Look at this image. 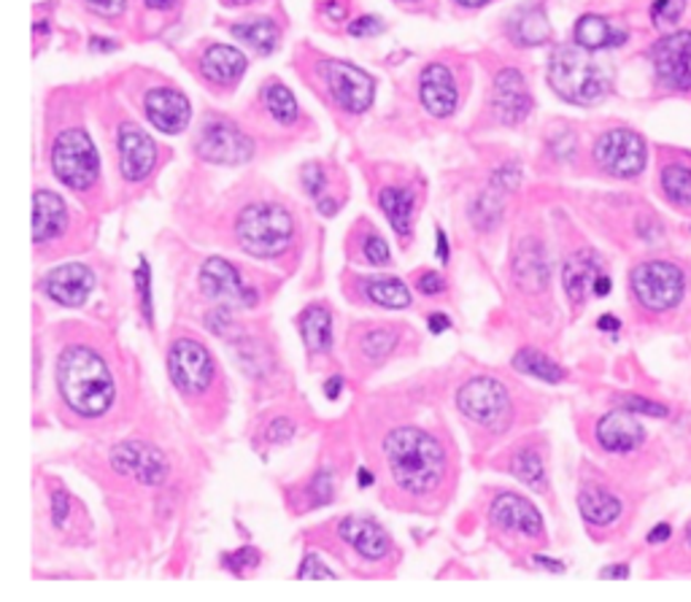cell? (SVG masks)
<instances>
[{"label":"cell","instance_id":"obj_23","mask_svg":"<svg viewBox=\"0 0 691 602\" xmlns=\"http://www.w3.org/2000/svg\"><path fill=\"white\" fill-rule=\"evenodd\" d=\"M602 276V265L600 257L595 252H578L565 263L562 271V282L565 292L572 303H583L589 295H595L597 282Z\"/></svg>","mask_w":691,"mask_h":602},{"label":"cell","instance_id":"obj_25","mask_svg":"<svg viewBox=\"0 0 691 602\" xmlns=\"http://www.w3.org/2000/svg\"><path fill=\"white\" fill-rule=\"evenodd\" d=\"M201 73L211 84H235L246 73L244 52H238L235 47H224V43H214L211 49H205L201 58Z\"/></svg>","mask_w":691,"mask_h":602},{"label":"cell","instance_id":"obj_46","mask_svg":"<svg viewBox=\"0 0 691 602\" xmlns=\"http://www.w3.org/2000/svg\"><path fill=\"white\" fill-rule=\"evenodd\" d=\"M124 3H128V0H87V6L103 17H116L124 9Z\"/></svg>","mask_w":691,"mask_h":602},{"label":"cell","instance_id":"obj_31","mask_svg":"<svg viewBox=\"0 0 691 602\" xmlns=\"http://www.w3.org/2000/svg\"><path fill=\"white\" fill-rule=\"evenodd\" d=\"M233 35L238 41L248 43V47L260 54H271L278 43L276 22L267 20V17H263V20H248V22L233 24Z\"/></svg>","mask_w":691,"mask_h":602},{"label":"cell","instance_id":"obj_60","mask_svg":"<svg viewBox=\"0 0 691 602\" xmlns=\"http://www.w3.org/2000/svg\"><path fill=\"white\" fill-rule=\"evenodd\" d=\"M689 543H691V527H689Z\"/></svg>","mask_w":691,"mask_h":602},{"label":"cell","instance_id":"obj_18","mask_svg":"<svg viewBox=\"0 0 691 602\" xmlns=\"http://www.w3.org/2000/svg\"><path fill=\"white\" fill-rule=\"evenodd\" d=\"M143 105H146L149 122H152L160 133L176 135L190 125V116H192L190 101H186L179 90H171V86L152 90L146 95V101H143Z\"/></svg>","mask_w":691,"mask_h":602},{"label":"cell","instance_id":"obj_32","mask_svg":"<svg viewBox=\"0 0 691 602\" xmlns=\"http://www.w3.org/2000/svg\"><path fill=\"white\" fill-rule=\"evenodd\" d=\"M514 365H516V370H521V374L540 378V381H546V384H559L565 378V370L559 368L551 357H546V354H540L538 349H521L514 357Z\"/></svg>","mask_w":691,"mask_h":602},{"label":"cell","instance_id":"obj_29","mask_svg":"<svg viewBox=\"0 0 691 602\" xmlns=\"http://www.w3.org/2000/svg\"><path fill=\"white\" fill-rule=\"evenodd\" d=\"M378 203H382L392 229H395L397 235H403V238L410 235V229H414V195H410V190L406 187L382 190Z\"/></svg>","mask_w":691,"mask_h":602},{"label":"cell","instance_id":"obj_56","mask_svg":"<svg viewBox=\"0 0 691 602\" xmlns=\"http://www.w3.org/2000/svg\"><path fill=\"white\" fill-rule=\"evenodd\" d=\"M173 3L176 0H146V6H152V9H171Z\"/></svg>","mask_w":691,"mask_h":602},{"label":"cell","instance_id":"obj_52","mask_svg":"<svg viewBox=\"0 0 691 602\" xmlns=\"http://www.w3.org/2000/svg\"><path fill=\"white\" fill-rule=\"evenodd\" d=\"M600 575L602 579H627V575H630V570L627 568H606Z\"/></svg>","mask_w":691,"mask_h":602},{"label":"cell","instance_id":"obj_54","mask_svg":"<svg viewBox=\"0 0 691 602\" xmlns=\"http://www.w3.org/2000/svg\"><path fill=\"white\" fill-rule=\"evenodd\" d=\"M438 259H448V241H446V233L444 229H438Z\"/></svg>","mask_w":691,"mask_h":602},{"label":"cell","instance_id":"obj_19","mask_svg":"<svg viewBox=\"0 0 691 602\" xmlns=\"http://www.w3.org/2000/svg\"><path fill=\"white\" fill-rule=\"evenodd\" d=\"M92 287H95V276L87 265L79 263L62 265V268L49 273L43 282V292L60 306H82L92 295Z\"/></svg>","mask_w":691,"mask_h":602},{"label":"cell","instance_id":"obj_57","mask_svg":"<svg viewBox=\"0 0 691 602\" xmlns=\"http://www.w3.org/2000/svg\"><path fill=\"white\" fill-rule=\"evenodd\" d=\"M459 6H468V9H478V6L489 3V0H457Z\"/></svg>","mask_w":691,"mask_h":602},{"label":"cell","instance_id":"obj_43","mask_svg":"<svg viewBox=\"0 0 691 602\" xmlns=\"http://www.w3.org/2000/svg\"><path fill=\"white\" fill-rule=\"evenodd\" d=\"M297 579H335V573L316 557H305L301 570H297Z\"/></svg>","mask_w":691,"mask_h":602},{"label":"cell","instance_id":"obj_42","mask_svg":"<svg viewBox=\"0 0 691 602\" xmlns=\"http://www.w3.org/2000/svg\"><path fill=\"white\" fill-rule=\"evenodd\" d=\"M348 33L357 35V39H365V35H378L384 33V22L382 17H359L348 24Z\"/></svg>","mask_w":691,"mask_h":602},{"label":"cell","instance_id":"obj_45","mask_svg":"<svg viewBox=\"0 0 691 602\" xmlns=\"http://www.w3.org/2000/svg\"><path fill=\"white\" fill-rule=\"evenodd\" d=\"M624 411H632V414H649V416H664L668 414V408L659 406V402H651V400H643V397H624Z\"/></svg>","mask_w":691,"mask_h":602},{"label":"cell","instance_id":"obj_13","mask_svg":"<svg viewBox=\"0 0 691 602\" xmlns=\"http://www.w3.org/2000/svg\"><path fill=\"white\" fill-rule=\"evenodd\" d=\"M657 79L670 90H691V33H670L651 49Z\"/></svg>","mask_w":691,"mask_h":602},{"label":"cell","instance_id":"obj_59","mask_svg":"<svg viewBox=\"0 0 691 602\" xmlns=\"http://www.w3.org/2000/svg\"><path fill=\"white\" fill-rule=\"evenodd\" d=\"M227 3H252V0H227Z\"/></svg>","mask_w":691,"mask_h":602},{"label":"cell","instance_id":"obj_37","mask_svg":"<svg viewBox=\"0 0 691 602\" xmlns=\"http://www.w3.org/2000/svg\"><path fill=\"white\" fill-rule=\"evenodd\" d=\"M662 190L672 203H691V167L668 165L662 173Z\"/></svg>","mask_w":691,"mask_h":602},{"label":"cell","instance_id":"obj_14","mask_svg":"<svg viewBox=\"0 0 691 602\" xmlns=\"http://www.w3.org/2000/svg\"><path fill=\"white\" fill-rule=\"evenodd\" d=\"M338 535L344 543L352 545L367 562L387 560L392 551V538L373 517H348L341 519Z\"/></svg>","mask_w":691,"mask_h":602},{"label":"cell","instance_id":"obj_17","mask_svg":"<svg viewBox=\"0 0 691 602\" xmlns=\"http://www.w3.org/2000/svg\"><path fill=\"white\" fill-rule=\"evenodd\" d=\"M495 111L500 116L502 125H519L527 120V114L532 111V98H529L527 82L519 71L506 68V71L497 73L495 79Z\"/></svg>","mask_w":691,"mask_h":602},{"label":"cell","instance_id":"obj_44","mask_svg":"<svg viewBox=\"0 0 691 602\" xmlns=\"http://www.w3.org/2000/svg\"><path fill=\"white\" fill-rule=\"evenodd\" d=\"M416 289L425 292V295H440V292L446 289V282L440 273L435 271H421L419 276H416Z\"/></svg>","mask_w":691,"mask_h":602},{"label":"cell","instance_id":"obj_39","mask_svg":"<svg viewBox=\"0 0 691 602\" xmlns=\"http://www.w3.org/2000/svg\"><path fill=\"white\" fill-rule=\"evenodd\" d=\"M687 11V0H653L651 17L657 24H675Z\"/></svg>","mask_w":691,"mask_h":602},{"label":"cell","instance_id":"obj_34","mask_svg":"<svg viewBox=\"0 0 691 602\" xmlns=\"http://www.w3.org/2000/svg\"><path fill=\"white\" fill-rule=\"evenodd\" d=\"M510 473H514L519 481H525L527 487L532 489H543L546 487V468H543V457L538 455L535 449H521L510 457Z\"/></svg>","mask_w":691,"mask_h":602},{"label":"cell","instance_id":"obj_53","mask_svg":"<svg viewBox=\"0 0 691 602\" xmlns=\"http://www.w3.org/2000/svg\"><path fill=\"white\" fill-rule=\"evenodd\" d=\"M535 562L543 564V568L553 570V573H562V570H565V564H562V562H557V560H546V557H535Z\"/></svg>","mask_w":691,"mask_h":602},{"label":"cell","instance_id":"obj_22","mask_svg":"<svg viewBox=\"0 0 691 602\" xmlns=\"http://www.w3.org/2000/svg\"><path fill=\"white\" fill-rule=\"evenodd\" d=\"M597 440L606 451L627 455L643 443V427L634 419L632 411H610L597 425Z\"/></svg>","mask_w":691,"mask_h":602},{"label":"cell","instance_id":"obj_27","mask_svg":"<svg viewBox=\"0 0 691 602\" xmlns=\"http://www.w3.org/2000/svg\"><path fill=\"white\" fill-rule=\"evenodd\" d=\"M627 41L624 30L613 28L606 17H595L587 14L581 17L576 24V43L587 52H600V49L608 47H621Z\"/></svg>","mask_w":691,"mask_h":602},{"label":"cell","instance_id":"obj_6","mask_svg":"<svg viewBox=\"0 0 691 602\" xmlns=\"http://www.w3.org/2000/svg\"><path fill=\"white\" fill-rule=\"evenodd\" d=\"M683 289H687V282H683L681 268L670 263H643L632 271V292L638 297V303L649 312H670L681 303Z\"/></svg>","mask_w":691,"mask_h":602},{"label":"cell","instance_id":"obj_48","mask_svg":"<svg viewBox=\"0 0 691 602\" xmlns=\"http://www.w3.org/2000/svg\"><path fill=\"white\" fill-rule=\"evenodd\" d=\"M289 436H292V425L286 419H282V421H276V425L271 427V436H267V438H271V440H286Z\"/></svg>","mask_w":691,"mask_h":602},{"label":"cell","instance_id":"obj_58","mask_svg":"<svg viewBox=\"0 0 691 602\" xmlns=\"http://www.w3.org/2000/svg\"><path fill=\"white\" fill-rule=\"evenodd\" d=\"M359 483H363V487H370V483H373L370 473H365V470H363V473H359Z\"/></svg>","mask_w":691,"mask_h":602},{"label":"cell","instance_id":"obj_26","mask_svg":"<svg viewBox=\"0 0 691 602\" xmlns=\"http://www.w3.org/2000/svg\"><path fill=\"white\" fill-rule=\"evenodd\" d=\"M359 297L373 306L392 308V312H403L410 306V289L400 278L395 276H370V278H357Z\"/></svg>","mask_w":691,"mask_h":602},{"label":"cell","instance_id":"obj_38","mask_svg":"<svg viewBox=\"0 0 691 602\" xmlns=\"http://www.w3.org/2000/svg\"><path fill=\"white\" fill-rule=\"evenodd\" d=\"M357 244H359V254H363L365 263L376 265V268H384V265L392 263V252H389L387 241H384L373 227H367L365 233L359 235Z\"/></svg>","mask_w":691,"mask_h":602},{"label":"cell","instance_id":"obj_28","mask_svg":"<svg viewBox=\"0 0 691 602\" xmlns=\"http://www.w3.org/2000/svg\"><path fill=\"white\" fill-rule=\"evenodd\" d=\"M301 335L311 354H325L333 346V316L325 306H308L301 314Z\"/></svg>","mask_w":691,"mask_h":602},{"label":"cell","instance_id":"obj_20","mask_svg":"<svg viewBox=\"0 0 691 602\" xmlns=\"http://www.w3.org/2000/svg\"><path fill=\"white\" fill-rule=\"evenodd\" d=\"M114 470L122 476H135L143 483H163L167 465L160 451H154L146 443H124L111 455Z\"/></svg>","mask_w":691,"mask_h":602},{"label":"cell","instance_id":"obj_21","mask_svg":"<svg viewBox=\"0 0 691 602\" xmlns=\"http://www.w3.org/2000/svg\"><path fill=\"white\" fill-rule=\"evenodd\" d=\"M419 95L433 116H448L457 109V82L446 65L433 63L421 71Z\"/></svg>","mask_w":691,"mask_h":602},{"label":"cell","instance_id":"obj_8","mask_svg":"<svg viewBox=\"0 0 691 602\" xmlns=\"http://www.w3.org/2000/svg\"><path fill=\"white\" fill-rule=\"evenodd\" d=\"M201 289L205 297L224 308H252L260 303V292L244 282L241 271L222 257L205 259L201 268Z\"/></svg>","mask_w":691,"mask_h":602},{"label":"cell","instance_id":"obj_7","mask_svg":"<svg viewBox=\"0 0 691 602\" xmlns=\"http://www.w3.org/2000/svg\"><path fill=\"white\" fill-rule=\"evenodd\" d=\"M167 374L182 395H203L214 384L216 365L201 340L182 338L167 351Z\"/></svg>","mask_w":691,"mask_h":602},{"label":"cell","instance_id":"obj_16","mask_svg":"<svg viewBox=\"0 0 691 602\" xmlns=\"http://www.w3.org/2000/svg\"><path fill=\"white\" fill-rule=\"evenodd\" d=\"M489 517L497 527H502V530H508V532H516V535H525V538L543 535V519H540L538 508L514 492H502L500 498L491 502Z\"/></svg>","mask_w":691,"mask_h":602},{"label":"cell","instance_id":"obj_41","mask_svg":"<svg viewBox=\"0 0 691 602\" xmlns=\"http://www.w3.org/2000/svg\"><path fill=\"white\" fill-rule=\"evenodd\" d=\"M303 187L305 192H308L311 197H322L325 195V187H327V176H325V167L311 163L303 167Z\"/></svg>","mask_w":691,"mask_h":602},{"label":"cell","instance_id":"obj_51","mask_svg":"<svg viewBox=\"0 0 691 602\" xmlns=\"http://www.w3.org/2000/svg\"><path fill=\"white\" fill-rule=\"evenodd\" d=\"M670 538V527L668 524H659V527H653L651 530V535H649V540L651 543H662V540H668Z\"/></svg>","mask_w":691,"mask_h":602},{"label":"cell","instance_id":"obj_9","mask_svg":"<svg viewBox=\"0 0 691 602\" xmlns=\"http://www.w3.org/2000/svg\"><path fill=\"white\" fill-rule=\"evenodd\" d=\"M646 141L632 130H608L595 146V160L616 178H632L646 167Z\"/></svg>","mask_w":691,"mask_h":602},{"label":"cell","instance_id":"obj_55","mask_svg":"<svg viewBox=\"0 0 691 602\" xmlns=\"http://www.w3.org/2000/svg\"><path fill=\"white\" fill-rule=\"evenodd\" d=\"M600 330H619V319L616 316H600Z\"/></svg>","mask_w":691,"mask_h":602},{"label":"cell","instance_id":"obj_4","mask_svg":"<svg viewBox=\"0 0 691 602\" xmlns=\"http://www.w3.org/2000/svg\"><path fill=\"white\" fill-rule=\"evenodd\" d=\"M238 244L260 259H276L292 246L295 238V220L278 203H254L241 211L235 222Z\"/></svg>","mask_w":691,"mask_h":602},{"label":"cell","instance_id":"obj_2","mask_svg":"<svg viewBox=\"0 0 691 602\" xmlns=\"http://www.w3.org/2000/svg\"><path fill=\"white\" fill-rule=\"evenodd\" d=\"M58 389L62 402L84 419H101L114 402V376L92 346H68L58 363Z\"/></svg>","mask_w":691,"mask_h":602},{"label":"cell","instance_id":"obj_30","mask_svg":"<svg viewBox=\"0 0 691 602\" xmlns=\"http://www.w3.org/2000/svg\"><path fill=\"white\" fill-rule=\"evenodd\" d=\"M578 508H581V517L589 521V524L606 527L613 524L621 513V502L616 494L606 492V489H583L581 498H578Z\"/></svg>","mask_w":691,"mask_h":602},{"label":"cell","instance_id":"obj_10","mask_svg":"<svg viewBox=\"0 0 691 602\" xmlns=\"http://www.w3.org/2000/svg\"><path fill=\"white\" fill-rule=\"evenodd\" d=\"M457 406L470 421H476V425H484V427L500 425V421L510 414V400H508L506 387L489 376L472 378V381L465 384L457 395Z\"/></svg>","mask_w":691,"mask_h":602},{"label":"cell","instance_id":"obj_24","mask_svg":"<svg viewBox=\"0 0 691 602\" xmlns=\"http://www.w3.org/2000/svg\"><path fill=\"white\" fill-rule=\"evenodd\" d=\"M68 225V208L60 195L49 190H39L33 197V238L35 244H47L62 235Z\"/></svg>","mask_w":691,"mask_h":602},{"label":"cell","instance_id":"obj_35","mask_svg":"<svg viewBox=\"0 0 691 602\" xmlns=\"http://www.w3.org/2000/svg\"><path fill=\"white\" fill-rule=\"evenodd\" d=\"M263 98H265V109L271 111V116L278 122V125H292V122L297 120V101L284 84L271 82L265 86Z\"/></svg>","mask_w":691,"mask_h":602},{"label":"cell","instance_id":"obj_5","mask_svg":"<svg viewBox=\"0 0 691 602\" xmlns=\"http://www.w3.org/2000/svg\"><path fill=\"white\" fill-rule=\"evenodd\" d=\"M52 171L58 173V178L65 187L77 192L90 190L98 182L101 157H98V149L84 130H62L58 139H54Z\"/></svg>","mask_w":691,"mask_h":602},{"label":"cell","instance_id":"obj_1","mask_svg":"<svg viewBox=\"0 0 691 602\" xmlns=\"http://www.w3.org/2000/svg\"><path fill=\"white\" fill-rule=\"evenodd\" d=\"M384 459L392 481L414 498H425L446 476V451L438 438L419 427H397L384 438Z\"/></svg>","mask_w":691,"mask_h":602},{"label":"cell","instance_id":"obj_12","mask_svg":"<svg viewBox=\"0 0 691 602\" xmlns=\"http://www.w3.org/2000/svg\"><path fill=\"white\" fill-rule=\"evenodd\" d=\"M197 154L216 165H241L254 154V144L246 133L224 120L205 122L197 139Z\"/></svg>","mask_w":691,"mask_h":602},{"label":"cell","instance_id":"obj_49","mask_svg":"<svg viewBox=\"0 0 691 602\" xmlns=\"http://www.w3.org/2000/svg\"><path fill=\"white\" fill-rule=\"evenodd\" d=\"M448 325H451V319H448L446 314H433V316H429V330H433V333H446Z\"/></svg>","mask_w":691,"mask_h":602},{"label":"cell","instance_id":"obj_50","mask_svg":"<svg viewBox=\"0 0 691 602\" xmlns=\"http://www.w3.org/2000/svg\"><path fill=\"white\" fill-rule=\"evenodd\" d=\"M341 387H344V378H341V376L329 378V381L325 384V389H327V397H329V400H335V397H338Z\"/></svg>","mask_w":691,"mask_h":602},{"label":"cell","instance_id":"obj_11","mask_svg":"<svg viewBox=\"0 0 691 602\" xmlns=\"http://www.w3.org/2000/svg\"><path fill=\"white\" fill-rule=\"evenodd\" d=\"M325 82L333 92L335 103L346 109L348 114H363L373 105V95H376V84L367 76L363 68L352 63H341V60H329L322 68Z\"/></svg>","mask_w":691,"mask_h":602},{"label":"cell","instance_id":"obj_36","mask_svg":"<svg viewBox=\"0 0 691 602\" xmlns=\"http://www.w3.org/2000/svg\"><path fill=\"white\" fill-rule=\"evenodd\" d=\"M397 346V330L395 327H370L363 335V340H359V349H363L365 359H373V363H378V359L389 357V351Z\"/></svg>","mask_w":691,"mask_h":602},{"label":"cell","instance_id":"obj_3","mask_svg":"<svg viewBox=\"0 0 691 602\" xmlns=\"http://www.w3.org/2000/svg\"><path fill=\"white\" fill-rule=\"evenodd\" d=\"M549 84L562 101L576 105L600 103L608 95L606 71L578 43L553 49L549 60Z\"/></svg>","mask_w":691,"mask_h":602},{"label":"cell","instance_id":"obj_15","mask_svg":"<svg viewBox=\"0 0 691 602\" xmlns=\"http://www.w3.org/2000/svg\"><path fill=\"white\" fill-rule=\"evenodd\" d=\"M116 146H120L122 176L128 178V182H143V178L154 171V163H157V146H154L152 135L143 133L139 125H122Z\"/></svg>","mask_w":691,"mask_h":602},{"label":"cell","instance_id":"obj_33","mask_svg":"<svg viewBox=\"0 0 691 602\" xmlns=\"http://www.w3.org/2000/svg\"><path fill=\"white\" fill-rule=\"evenodd\" d=\"M514 39L525 47H538L551 39V24L546 20V14L540 9H527L521 11L519 20L514 22Z\"/></svg>","mask_w":691,"mask_h":602},{"label":"cell","instance_id":"obj_40","mask_svg":"<svg viewBox=\"0 0 691 602\" xmlns=\"http://www.w3.org/2000/svg\"><path fill=\"white\" fill-rule=\"evenodd\" d=\"M224 564H227V568L233 570V573L244 575L246 570L257 568V564H260V551L252 549V545H244V549H238V551H233V554L224 557Z\"/></svg>","mask_w":691,"mask_h":602},{"label":"cell","instance_id":"obj_47","mask_svg":"<svg viewBox=\"0 0 691 602\" xmlns=\"http://www.w3.org/2000/svg\"><path fill=\"white\" fill-rule=\"evenodd\" d=\"M52 517H54V524L62 527V521H65V517H68V498L65 494H54L52 498Z\"/></svg>","mask_w":691,"mask_h":602}]
</instances>
